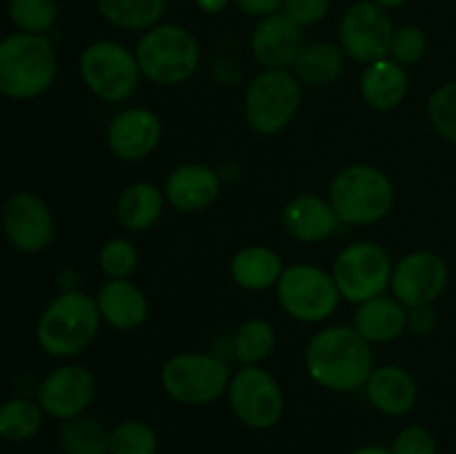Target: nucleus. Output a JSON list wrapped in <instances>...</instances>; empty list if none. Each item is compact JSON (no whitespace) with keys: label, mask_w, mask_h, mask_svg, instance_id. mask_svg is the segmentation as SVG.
<instances>
[{"label":"nucleus","mask_w":456,"mask_h":454,"mask_svg":"<svg viewBox=\"0 0 456 454\" xmlns=\"http://www.w3.org/2000/svg\"><path fill=\"white\" fill-rule=\"evenodd\" d=\"M305 368L312 381L330 392L363 390L374 369L372 345L354 325H330L307 343Z\"/></svg>","instance_id":"1"},{"label":"nucleus","mask_w":456,"mask_h":454,"mask_svg":"<svg viewBox=\"0 0 456 454\" xmlns=\"http://www.w3.org/2000/svg\"><path fill=\"white\" fill-rule=\"evenodd\" d=\"M58 74V56L47 36L18 34L0 38V96L31 101L49 92Z\"/></svg>","instance_id":"2"},{"label":"nucleus","mask_w":456,"mask_h":454,"mask_svg":"<svg viewBox=\"0 0 456 454\" xmlns=\"http://www.w3.org/2000/svg\"><path fill=\"white\" fill-rule=\"evenodd\" d=\"M101 323L96 298L80 289H67L43 310L36 341L53 359H71L96 338Z\"/></svg>","instance_id":"3"},{"label":"nucleus","mask_w":456,"mask_h":454,"mask_svg":"<svg viewBox=\"0 0 456 454\" xmlns=\"http://www.w3.org/2000/svg\"><path fill=\"white\" fill-rule=\"evenodd\" d=\"M134 53L142 78L160 87L187 83L200 62V45L196 36L187 27L174 22H159L142 31Z\"/></svg>","instance_id":"4"},{"label":"nucleus","mask_w":456,"mask_h":454,"mask_svg":"<svg viewBox=\"0 0 456 454\" xmlns=\"http://www.w3.org/2000/svg\"><path fill=\"white\" fill-rule=\"evenodd\" d=\"M328 200L341 223L372 225L390 214L395 205V185L383 169L354 163L337 172L330 182Z\"/></svg>","instance_id":"5"},{"label":"nucleus","mask_w":456,"mask_h":454,"mask_svg":"<svg viewBox=\"0 0 456 454\" xmlns=\"http://www.w3.org/2000/svg\"><path fill=\"white\" fill-rule=\"evenodd\" d=\"M301 102L303 85L292 69H263L245 89V123L261 136H274L292 123Z\"/></svg>","instance_id":"6"},{"label":"nucleus","mask_w":456,"mask_h":454,"mask_svg":"<svg viewBox=\"0 0 456 454\" xmlns=\"http://www.w3.org/2000/svg\"><path fill=\"white\" fill-rule=\"evenodd\" d=\"M78 74L85 87L105 102H123L141 85L136 53L116 40H96L80 52Z\"/></svg>","instance_id":"7"},{"label":"nucleus","mask_w":456,"mask_h":454,"mask_svg":"<svg viewBox=\"0 0 456 454\" xmlns=\"http://www.w3.org/2000/svg\"><path fill=\"white\" fill-rule=\"evenodd\" d=\"M232 374L225 361L205 352H181L165 361L160 369L163 390L176 403L208 405L227 394Z\"/></svg>","instance_id":"8"},{"label":"nucleus","mask_w":456,"mask_h":454,"mask_svg":"<svg viewBox=\"0 0 456 454\" xmlns=\"http://www.w3.org/2000/svg\"><path fill=\"white\" fill-rule=\"evenodd\" d=\"M392 270L395 263L383 245L372 240H356L337 254L330 274L343 301L359 305L386 294V289L390 288Z\"/></svg>","instance_id":"9"},{"label":"nucleus","mask_w":456,"mask_h":454,"mask_svg":"<svg viewBox=\"0 0 456 454\" xmlns=\"http://www.w3.org/2000/svg\"><path fill=\"white\" fill-rule=\"evenodd\" d=\"M276 298L285 314L301 323H323L343 301L332 274L310 263L285 267L276 283Z\"/></svg>","instance_id":"10"},{"label":"nucleus","mask_w":456,"mask_h":454,"mask_svg":"<svg viewBox=\"0 0 456 454\" xmlns=\"http://www.w3.org/2000/svg\"><path fill=\"white\" fill-rule=\"evenodd\" d=\"M227 399L234 417L249 430H270L283 417V390L261 365H243L236 369L227 387Z\"/></svg>","instance_id":"11"},{"label":"nucleus","mask_w":456,"mask_h":454,"mask_svg":"<svg viewBox=\"0 0 456 454\" xmlns=\"http://www.w3.org/2000/svg\"><path fill=\"white\" fill-rule=\"evenodd\" d=\"M395 29L387 9L372 0H356L338 20V47L350 61L370 65L387 58Z\"/></svg>","instance_id":"12"},{"label":"nucleus","mask_w":456,"mask_h":454,"mask_svg":"<svg viewBox=\"0 0 456 454\" xmlns=\"http://www.w3.org/2000/svg\"><path fill=\"white\" fill-rule=\"evenodd\" d=\"M0 227L7 243L25 254L43 252L56 236L52 207L36 191H16L9 196L0 212Z\"/></svg>","instance_id":"13"},{"label":"nucleus","mask_w":456,"mask_h":454,"mask_svg":"<svg viewBox=\"0 0 456 454\" xmlns=\"http://www.w3.org/2000/svg\"><path fill=\"white\" fill-rule=\"evenodd\" d=\"M450 272L444 258L428 249L410 252L395 263L390 279L392 296L405 307L432 305L448 288Z\"/></svg>","instance_id":"14"},{"label":"nucleus","mask_w":456,"mask_h":454,"mask_svg":"<svg viewBox=\"0 0 456 454\" xmlns=\"http://www.w3.org/2000/svg\"><path fill=\"white\" fill-rule=\"evenodd\" d=\"M96 396V378L87 368L67 363L40 381L36 401L47 417L67 421L87 412Z\"/></svg>","instance_id":"15"},{"label":"nucleus","mask_w":456,"mask_h":454,"mask_svg":"<svg viewBox=\"0 0 456 454\" xmlns=\"http://www.w3.org/2000/svg\"><path fill=\"white\" fill-rule=\"evenodd\" d=\"M163 138V123L150 107H127L107 125V145L120 160H142L156 151Z\"/></svg>","instance_id":"16"},{"label":"nucleus","mask_w":456,"mask_h":454,"mask_svg":"<svg viewBox=\"0 0 456 454\" xmlns=\"http://www.w3.org/2000/svg\"><path fill=\"white\" fill-rule=\"evenodd\" d=\"M305 45L303 27L283 12L261 18L249 36V52L263 69H292Z\"/></svg>","instance_id":"17"},{"label":"nucleus","mask_w":456,"mask_h":454,"mask_svg":"<svg viewBox=\"0 0 456 454\" xmlns=\"http://www.w3.org/2000/svg\"><path fill=\"white\" fill-rule=\"evenodd\" d=\"M163 191L165 200L178 212H203L221 196V178L209 165L185 163L169 172Z\"/></svg>","instance_id":"18"},{"label":"nucleus","mask_w":456,"mask_h":454,"mask_svg":"<svg viewBox=\"0 0 456 454\" xmlns=\"http://www.w3.org/2000/svg\"><path fill=\"white\" fill-rule=\"evenodd\" d=\"M285 231L298 243H321L337 231L338 221L332 203L316 194H298L281 214Z\"/></svg>","instance_id":"19"},{"label":"nucleus","mask_w":456,"mask_h":454,"mask_svg":"<svg viewBox=\"0 0 456 454\" xmlns=\"http://www.w3.org/2000/svg\"><path fill=\"white\" fill-rule=\"evenodd\" d=\"M370 405L386 417H403L417 403V381L401 365L374 368L363 385Z\"/></svg>","instance_id":"20"},{"label":"nucleus","mask_w":456,"mask_h":454,"mask_svg":"<svg viewBox=\"0 0 456 454\" xmlns=\"http://www.w3.org/2000/svg\"><path fill=\"white\" fill-rule=\"evenodd\" d=\"M101 319L110 328L120 329V332H132L141 328L150 316V303H147L145 292L132 283L129 279L107 280L96 296Z\"/></svg>","instance_id":"21"},{"label":"nucleus","mask_w":456,"mask_h":454,"mask_svg":"<svg viewBox=\"0 0 456 454\" xmlns=\"http://www.w3.org/2000/svg\"><path fill=\"white\" fill-rule=\"evenodd\" d=\"M354 329L370 343H390L408 332V307L395 296L370 298L354 312Z\"/></svg>","instance_id":"22"},{"label":"nucleus","mask_w":456,"mask_h":454,"mask_svg":"<svg viewBox=\"0 0 456 454\" xmlns=\"http://www.w3.org/2000/svg\"><path fill=\"white\" fill-rule=\"evenodd\" d=\"M361 98L368 107L377 111L396 109L405 101L410 89L408 69L396 65L392 58H381L365 65L359 80Z\"/></svg>","instance_id":"23"},{"label":"nucleus","mask_w":456,"mask_h":454,"mask_svg":"<svg viewBox=\"0 0 456 454\" xmlns=\"http://www.w3.org/2000/svg\"><path fill=\"white\" fill-rule=\"evenodd\" d=\"M283 270L281 256L267 245H248L239 249L230 263L232 280L248 292H265L276 288Z\"/></svg>","instance_id":"24"},{"label":"nucleus","mask_w":456,"mask_h":454,"mask_svg":"<svg viewBox=\"0 0 456 454\" xmlns=\"http://www.w3.org/2000/svg\"><path fill=\"white\" fill-rule=\"evenodd\" d=\"M165 207V191L154 182L138 181L125 187L116 200V218L127 231H147L160 221Z\"/></svg>","instance_id":"25"},{"label":"nucleus","mask_w":456,"mask_h":454,"mask_svg":"<svg viewBox=\"0 0 456 454\" xmlns=\"http://www.w3.org/2000/svg\"><path fill=\"white\" fill-rule=\"evenodd\" d=\"M347 56L337 43H310L303 47L301 56L297 58L292 67V74L297 76L303 87L325 89L337 83L346 71Z\"/></svg>","instance_id":"26"},{"label":"nucleus","mask_w":456,"mask_h":454,"mask_svg":"<svg viewBox=\"0 0 456 454\" xmlns=\"http://www.w3.org/2000/svg\"><path fill=\"white\" fill-rule=\"evenodd\" d=\"M98 13L125 31H147L163 22L167 0H96Z\"/></svg>","instance_id":"27"},{"label":"nucleus","mask_w":456,"mask_h":454,"mask_svg":"<svg viewBox=\"0 0 456 454\" xmlns=\"http://www.w3.org/2000/svg\"><path fill=\"white\" fill-rule=\"evenodd\" d=\"M110 436L105 423L96 417H80L61 421L58 448L62 454H110Z\"/></svg>","instance_id":"28"},{"label":"nucleus","mask_w":456,"mask_h":454,"mask_svg":"<svg viewBox=\"0 0 456 454\" xmlns=\"http://www.w3.org/2000/svg\"><path fill=\"white\" fill-rule=\"evenodd\" d=\"M45 412L38 401L16 396L0 405V439L22 443L34 439L43 427Z\"/></svg>","instance_id":"29"},{"label":"nucleus","mask_w":456,"mask_h":454,"mask_svg":"<svg viewBox=\"0 0 456 454\" xmlns=\"http://www.w3.org/2000/svg\"><path fill=\"white\" fill-rule=\"evenodd\" d=\"M276 347V332L270 320L248 319L232 338V350L240 365H261Z\"/></svg>","instance_id":"30"},{"label":"nucleus","mask_w":456,"mask_h":454,"mask_svg":"<svg viewBox=\"0 0 456 454\" xmlns=\"http://www.w3.org/2000/svg\"><path fill=\"white\" fill-rule=\"evenodd\" d=\"M7 12L18 31L45 36L58 20V0H9Z\"/></svg>","instance_id":"31"},{"label":"nucleus","mask_w":456,"mask_h":454,"mask_svg":"<svg viewBox=\"0 0 456 454\" xmlns=\"http://www.w3.org/2000/svg\"><path fill=\"white\" fill-rule=\"evenodd\" d=\"M110 454H159V434L150 423L129 418L111 430Z\"/></svg>","instance_id":"32"},{"label":"nucleus","mask_w":456,"mask_h":454,"mask_svg":"<svg viewBox=\"0 0 456 454\" xmlns=\"http://www.w3.org/2000/svg\"><path fill=\"white\" fill-rule=\"evenodd\" d=\"M428 118L444 141L456 145V80L439 85L428 98Z\"/></svg>","instance_id":"33"},{"label":"nucleus","mask_w":456,"mask_h":454,"mask_svg":"<svg viewBox=\"0 0 456 454\" xmlns=\"http://www.w3.org/2000/svg\"><path fill=\"white\" fill-rule=\"evenodd\" d=\"M98 267L110 280L129 279L138 267V252L127 239H110L98 252Z\"/></svg>","instance_id":"34"},{"label":"nucleus","mask_w":456,"mask_h":454,"mask_svg":"<svg viewBox=\"0 0 456 454\" xmlns=\"http://www.w3.org/2000/svg\"><path fill=\"white\" fill-rule=\"evenodd\" d=\"M426 52H428L426 31H423L419 25H403L399 27V29H395L387 58H392L396 65L408 69V67L421 62L423 56H426Z\"/></svg>","instance_id":"35"},{"label":"nucleus","mask_w":456,"mask_h":454,"mask_svg":"<svg viewBox=\"0 0 456 454\" xmlns=\"http://www.w3.org/2000/svg\"><path fill=\"white\" fill-rule=\"evenodd\" d=\"M332 0H283V13L298 27H314L328 18Z\"/></svg>","instance_id":"36"},{"label":"nucleus","mask_w":456,"mask_h":454,"mask_svg":"<svg viewBox=\"0 0 456 454\" xmlns=\"http://www.w3.org/2000/svg\"><path fill=\"white\" fill-rule=\"evenodd\" d=\"M392 454H436V439L421 426H408L392 441Z\"/></svg>","instance_id":"37"},{"label":"nucleus","mask_w":456,"mask_h":454,"mask_svg":"<svg viewBox=\"0 0 456 454\" xmlns=\"http://www.w3.org/2000/svg\"><path fill=\"white\" fill-rule=\"evenodd\" d=\"M436 328V312L432 305L408 307V329L414 336H428Z\"/></svg>","instance_id":"38"},{"label":"nucleus","mask_w":456,"mask_h":454,"mask_svg":"<svg viewBox=\"0 0 456 454\" xmlns=\"http://www.w3.org/2000/svg\"><path fill=\"white\" fill-rule=\"evenodd\" d=\"M232 3L239 7V12H243L249 18H267L274 16V13L283 12V0H232Z\"/></svg>","instance_id":"39"},{"label":"nucleus","mask_w":456,"mask_h":454,"mask_svg":"<svg viewBox=\"0 0 456 454\" xmlns=\"http://www.w3.org/2000/svg\"><path fill=\"white\" fill-rule=\"evenodd\" d=\"M232 0H194L196 7L203 13H209V16H216V13H223L227 7H230Z\"/></svg>","instance_id":"40"},{"label":"nucleus","mask_w":456,"mask_h":454,"mask_svg":"<svg viewBox=\"0 0 456 454\" xmlns=\"http://www.w3.org/2000/svg\"><path fill=\"white\" fill-rule=\"evenodd\" d=\"M352 454H392V450L383 448V445H363V448H356Z\"/></svg>","instance_id":"41"},{"label":"nucleus","mask_w":456,"mask_h":454,"mask_svg":"<svg viewBox=\"0 0 456 454\" xmlns=\"http://www.w3.org/2000/svg\"><path fill=\"white\" fill-rule=\"evenodd\" d=\"M372 3L381 4L383 9H387V12H390V9H399V7H403V4L408 3V0H372Z\"/></svg>","instance_id":"42"}]
</instances>
